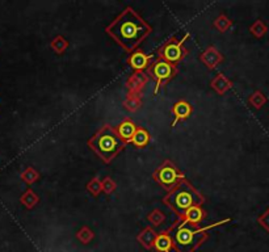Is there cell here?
I'll return each instance as SVG.
<instances>
[{
  "mask_svg": "<svg viewBox=\"0 0 269 252\" xmlns=\"http://www.w3.org/2000/svg\"><path fill=\"white\" fill-rule=\"evenodd\" d=\"M154 247L158 252H170L171 249L174 247V241L171 238L170 233H162V234L156 235Z\"/></svg>",
  "mask_w": 269,
  "mask_h": 252,
  "instance_id": "obj_10",
  "label": "cell"
},
{
  "mask_svg": "<svg viewBox=\"0 0 269 252\" xmlns=\"http://www.w3.org/2000/svg\"><path fill=\"white\" fill-rule=\"evenodd\" d=\"M154 178L167 189H172L181 180H184L183 174L171 162H166L163 166H160L158 171L154 174Z\"/></svg>",
  "mask_w": 269,
  "mask_h": 252,
  "instance_id": "obj_5",
  "label": "cell"
},
{
  "mask_svg": "<svg viewBox=\"0 0 269 252\" xmlns=\"http://www.w3.org/2000/svg\"><path fill=\"white\" fill-rule=\"evenodd\" d=\"M135 130H137V129H135V125L133 124L131 121L128 120V121H124V122L118 126L117 134L122 141H124V139L125 141H129V139L133 138Z\"/></svg>",
  "mask_w": 269,
  "mask_h": 252,
  "instance_id": "obj_14",
  "label": "cell"
},
{
  "mask_svg": "<svg viewBox=\"0 0 269 252\" xmlns=\"http://www.w3.org/2000/svg\"><path fill=\"white\" fill-rule=\"evenodd\" d=\"M147 220L151 222L152 225H155V226H159V225L163 224V221H164V214L160 212L159 209H155V210H152L151 213L147 216Z\"/></svg>",
  "mask_w": 269,
  "mask_h": 252,
  "instance_id": "obj_23",
  "label": "cell"
},
{
  "mask_svg": "<svg viewBox=\"0 0 269 252\" xmlns=\"http://www.w3.org/2000/svg\"><path fill=\"white\" fill-rule=\"evenodd\" d=\"M129 63L134 70L142 71L149 66V57L143 51H134L129 58Z\"/></svg>",
  "mask_w": 269,
  "mask_h": 252,
  "instance_id": "obj_9",
  "label": "cell"
},
{
  "mask_svg": "<svg viewBox=\"0 0 269 252\" xmlns=\"http://www.w3.org/2000/svg\"><path fill=\"white\" fill-rule=\"evenodd\" d=\"M258 222L267 233H269V208L266 210V213H263L262 216L259 217Z\"/></svg>",
  "mask_w": 269,
  "mask_h": 252,
  "instance_id": "obj_29",
  "label": "cell"
},
{
  "mask_svg": "<svg viewBox=\"0 0 269 252\" xmlns=\"http://www.w3.org/2000/svg\"><path fill=\"white\" fill-rule=\"evenodd\" d=\"M21 179L25 183H28V184H33V183L38 179V174H37V171H35L34 168L29 167L21 174Z\"/></svg>",
  "mask_w": 269,
  "mask_h": 252,
  "instance_id": "obj_22",
  "label": "cell"
},
{
  "mask_svg": "<svg viewBox=\"0 0 269 252\" xmlns=\"http://www.w3.org/2000/svg\"><path fill=\"white\" fill-rule=\"evenodd\" d=\"M76 238H78L79 241L82 242V243L87 245V243H89V242H91L93 239L92 230L87 228V226H85V228H82L80 230L78 231V234H76Z\"/></svg>",
  "mask_w": 269,
  "mask_h": 252,
  "instance_id": "obj_21",
  "label": "cell"
},
{
  "mask_svg": "<svg viewBox=\"0 0 269 252\" xmlns=\"http://www.w3.org/2000/svg\"><path fill=\"white\" fill-rule=\"evenodd\" d=\"M212 85L213 88L216 89L220 95H223V93H226L227 91L231 88V82L229 79L225 78V75L218 74L216 76V79L212 82Z\"/></svg>",
  "mask_w": 269,
  "mask_h": 252,
  "instance_id": "obj_15",
  "label": "cell"
},
{
  "mask_svg": "<svg viewBox=\"0 0 269 252\" xmlns=\"http://www.w3.org/2000/svg\"><path fill=\"white\" fill-rule=\"evenodd\" d=\"M21 203L24 204L26 208H29V209H32L33 206L35 205V204L38 203V197L35 196V193L33 192L32 189H29V191H26V192L24 193V195L21 196Z\"/></svg>",
  "mask_w": 269,
  "mask_h": 252,
  "instance_id": "obj_19",
  "label": "cell"
},
{
  "mask_svg": "<svg viewBox=\"0 0 269 252\" xmlns=\"http://www.w3.org/2000/svg\"><path fill=\"white\" fill-rule=\"evenodd\" d=\"M150 74L156 80V88L154 93H158L160 87L176 74V67H175V64H171L166 60L158 58L150 67Z\"/></svg>",
  "mask_w": 269,
  "mask_h": 252,
  "instance_id": "obj_6",
  "label": "cell"
},
{
  "mask_svg": "<svg viewBox=\"0 0 269 252\" xmlns=\"http://www.w3.org/2000/svg\"><path fill=\"white\" fill-rule=\"evenodd\" d=\"M250 30H251V33L254 34V36L258 37V38H260V37H263L264 34H266L267 30H268V28H267V25L264 24V21H263V20H258V21H255V24L251 25Z\"/></svg>",
  "mask_w": 269,
  "mask_h": 252,
  "instance_id": "obj_20",
  "label": "cell"
},
{
  "mask_svg": "<svg viewBox=\"0 0 269 252\" xmlns=\"http://www.w3.org/2000/svg\"><path fill=\"white\" fill-rule=\"evenodd\" d=\"M139 105H141V100L137 96H129L128 100L125 101V107L128 108L129 110L138 109Z\"/></svg>",
  "mask_w": 269,
  "mask_h": 252,
  "instance_id": "obj_28",
  "label": "cell"
},
{
  "mask_svg": "<svg viewBox=\"0 0 269 252\" xmlns=\"http://www.w3.org/2000/svg\"><path fill=\"white\" fill-rule=\"evenodd\" d=\"M248 101H250V104H251V105H254L256 109H260V108H263V105H266L267 97L263 92H260V91H256V92H254L251 96H250Z\"/></svg>",
  "mask_w": 269,
  "mask_h": 252,
  "instance_id": "obj_18",
  "label": "cell"
},
{
  "mask_svg": "<svg viewBox=\"0 0 269 252\" xmlns=\"http://www.w3.org/2000/svg\"><path fill=\"white\" fill-rule=\"evenodd\" d=\"M88 145L106 163H109L110 160L117 155L118 151L125 147L124 141L118 137L117 132L110 126H105L96 133L88 141Z\"/></svg>",
  "mask_w": 269,
  "mask_h": 252,
  "instance_id": "obj_3",
  "label": "cell"
},
{
  "mask_svg": "<svg viewBox=\"0 0 269 252\" xmlns=\"http://www.w3.org/2000/svg\"><path fill=\"white\" fill-rule=\"evenodd\" d=\"M187 37L181 39V41H177V39H171L168 42L162 47V50L159 51V58L160 59L166 60L168 63L175 64L177 63L181 58L184 57V49H183V42Z\"/></svg>",
  "mask_w": 269,
  "mask_h": 252,
  "instance_id": "obj_7",
  "label": "cell"
},
{
  "mask_svg": "<svg viewBox=\"0 0 269 252\" xmlns=\"http://www.w3.org/2000/svg\"><path fill=\"white\" fill-rule=\"evenodd\" d=\"M214 25H216V28L220 30V32H226L227 29L231 26V21L229 20V18L226 17V16H220V17L217 18L216 22H214Z\"/></svg>",
  "mask_w": 269,
  "mask_h": 252,
  "instance_id": "obj_25",
  "label": "cell"
},
{
  "mask_svg": "<svg viewBox=\"0 0 269 252\" xmlns=\"http://www.w3.org/2000/svg\"><path fill=\"white\" fill-rule=\"evenodd\" d=\"M174 116H175V121L172 122V126L176 125V122H179L180 120H185L191 116L192 113V107L191 104L184 101V100H181V101H177L176 104L174 105Z\"/></svg>",
  "mask_w": 269,
  "mask_h": 252,
  "instance_id": "obj_8",
  "label": "cell"
},
{
  "mask_svg": "<svg viewBox=\"0 0 269 252\" xmlns=\"http://www.w3.org/2000/svg\"><path fill=\"white\" fill-rule=\"evenodd\" d=\"M105 30L120 46L134 53L139 43L151 33V26L133 8L128 7Z\"/></svg>",
  "mask_w": 269,
  "mask_h": 252,
  "instance_id": "obj_1",
  "label": "cell"
},
{
  "mask_svg": "<svg viewBox=\"0 0 269 252\" xmlns=\"http://www.w3.org/2000/svg\"><path fill=\"white\" fill-rule=\"evenodd\" d=\"M204 217H205V213H204V210L200 206H192L184 214L185 224L196 226V225H199L201 222Z\"/></svg>",
  "mask_w": 269,
  "mask_h": 252,
  "instance_id": "obj_12",
  "label": "cell"
},
{
  "mask_svg": "<svg viewBox=\"0 0 269 252\" xmlns=\"http://www.w3.org/2000/svg\"><path fill=\"white\" fill-rule=\"evenodd\" d=\"M89 193H92L93 196H97L100 192H101V183H100L99 178H95L92 180L89 181L88 185H87Z\"/></svg>",
  "mask_w": 269,
  "mask_h": 252,
  "instance_id": "obj_26",
  "label": "cell"
},
{
  "mask_svg": "<svg viewBox=\"0 0 269 252\" xmlns=\"http://www.w3.org/2000/svg\"><path fill=\"white\" fill-rule=\"evenodd\" d=\"M114 189H116V183L110 178L104 179V181L101 183V191H104L106 195H110L112 192H114Z\"/></svg>",
  "mask_w": 269,
  "mask_h": 252,
  "instance_id": "obj_27",
  "label": "cell"
},
{
  "mask_svg": "<svg viewBox=\"0 0 269 252\" xmlns=\"http://www.w3.org/2000/svg\"><path fill=\"white\" fill-rule=\"evenodd\" d=\"M149 141H150V135H149V133L146 132L145 129H138V130H135L134 135H133V138H131V142L134 143V146L139 147V149L147 146Z\"/></svg>",
  "mask_w": 269,
  "mask_h": 252,
  "instance_id": "obj_17",
  "label": "cell"
},
{
  "mask_svg": "<svg viewBox=\"0 0 269 252\" xmlns=\"http://www.w3.org/2000/svg\"><path fill=\"white\" fill-rule=\"evenodd\" d=\"M213 225L210 228H214ZM210 228L196 229L193 225L184 224L174 234V249L177 252H195V250L206 239L205 231Z\"/></svg>",
  "mask_w": 269,
  "mask_h": 252,
  "instance_id": "obj_4",
  "label": "cell"
},
{
  "mask_svg": "<svg viewBox=\"0 0 269 252\" xmlns=\"http://www.w3.org/2000/svg\"><path fill=\"white\" fill-rule=\"evenodd\" d=\"M137 239H138V242L141 243L145 249L147 250H151L152 247H154V243H155V239H156V233L154 230H152L151 228H147L145 229V230L142 231L141 234L137 237Z\"/></svg>",
  "mask_w": 269,
  "mask_h": 252,
  "instance_id": "obj_13",
  "label": "cell"
},
{
  "mask_svg": "<svg viewBox=\"0 0 269 252\" xmlns=\"http://www.w3.org/2000/svg\"><path fill=\"white\" fill-rule=\"evenodd\" d=\"M201 60L205 63L206 67L214 68L217 64L222 60V55H221L220 51L214 49V47H209V49L206 50L205 53L201 55Z\"/></svg>",
  "mask_w": 269,
  "mask_h": 252,
  "instance_id": "obj_11",
  "label": "cell"
},
{
  "mask_svg": "<svg viewBox=\"0 0 269 252\" xmlns=\"http://www.w3.org/2000/svg\"><path fill=\"white\" fill-rule=\"evenodd\" d=\"M202 203H204L202 196L196 189H193V187L185 181V179L175 185L171 189V192L164 197V204H167L175 213L181 217H184L185 212L189 208L200 206Z\"/></svg>",
  "mask_w": 269,
  "mask_h": 252,
  "instance_id": "obj_2",
  "label": "cell"
},
{
  "mask_svg": "<svg viewBox=\"0 0 269 252\" xmlns=\"http://www.w3.org/2000/svg\"><path fill=\"white\" fill-rule=\"evenodd\" d=\"M147 82V78L146 75L142 71L135 72L134 75H131L130 79L128 80V87L130 88V91H138L139 88H142L145 83Z\"/></svg>",
  "mask_w": 269,
  "mask_h": 252,
  "instance_id": "obj_16",
  "label": "cell"
},
{
  "mask_svg": "<svg viewBox=\"0 0 269 252\" xmlns=\"http://www.w3.org/2000/svg\"><path fill=\"white\" fill-rule=\"evenodd\" d=\"M67 46H68V42L63 38V37H60V36L57 37V38L54 39L53 42H51V47H53L58 54L63 53L64 50L67 49Z\"/></svg>",
  "mask_w": 269,
  "mask_h": 252,
  "instance_id": "obj_24",
  "label": "cell"
}]
</instances>
